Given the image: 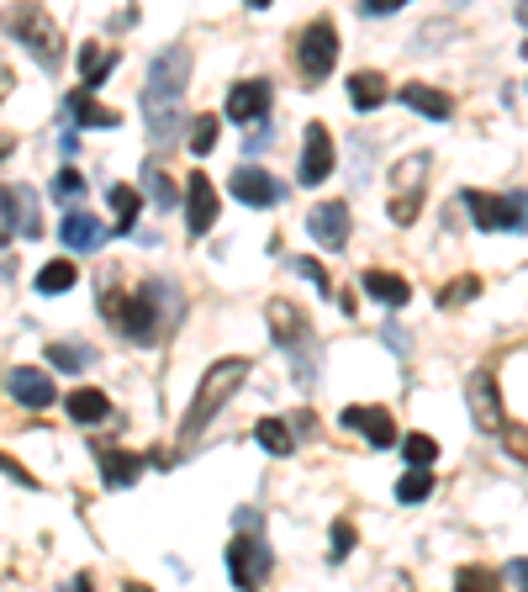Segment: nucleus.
<instances>
[{
    "instance_id": "nucleus-30",
    "label": "nucleus",
    "mask_w": 528,
    "mask_h": 592,
    "mask_svg": "<svg viewBox=\"0 0 528 592\" xmlns=\"http://www.w3.org/2000/svg\"><path fill=\"white\" fill-rule=\"evenodd\" d=\"M428 492H433V471L428 466H412L402 481H396V503H423Z\"/></svg>"
},
{
    "instance_id": "nucleus-15",
    "label": "nucleus",
    "mask_w": 528,
    "mask_h": 592,
    "mask_svg": "<svg viewBox=\"0 0 528 592\" xmlns=\"http://www.w3.org/2000/svg\"><path fill=\"white\" fill-rule=\"evenodd\" d=\"M307 233L323 249H344L349 244V207L344 201H317V207L307 212Z\"/></svg>"
},
{
    "instance_id": "nucleus-9",
    "label": "nucleus",
    "mask_w": 528,
    "mask_h": 592,
    "mask_svg": "<svg viewBox=\"0 0 528 592\" xmlns=\"http://www.w3.org/2000/svg\"><path fill=\"white\" fill-rule=\"evenodd\" d=\"M0 222H6L11 233H22V238H37V233H43V217H37V191H32V185H16V180L0 185Z\"/></svg>"
},
{
    "instance_id": "nucleus-37",
    "label": "nucleus",
    "mask_w": 528,
    "mask_h": 592,
    "mask_svg": "<svg viewBox=\"0 0 528 592\" xmlns=\"http://www.w3.org/2000/svg\"><path fill=\"white\" fill-rule=\"evenodd\" d=\"M349 550H354V524L349 518H333V561H344Z\"/></svg>"
},
{
    "instance_id": "nucleus-6",
    "label": "nucleus",
    "mask_w": 528,
    "mask_h": 592,
    "mask_svg": "<svg viewBox=\"0 0 528 592\" xmlns=\"http://www.w3.org/2000/svg\"><path fill=\"white\" fill-rule=\"evenodd\" d=\"M333 64H338V32H333V22L301 27V37H296V69L317 85V80H328V74H333Z\"/></svg>"
},
{
    "instance_id": "nucleus-23",
    "label": "nucleus",
    "mask_w": 528,
    "mask_h": 592,
    "mask_svg": "<svg viewBox=\"0 0 528 592\" xmlns=\"http://www.w3.org/2000/svg\"><path fill=\"white\" fill-rule=\"evenodd\" d=\"M64 111H69V117L80 122V127H117V111H111V106H96V101H90V85L69 90Z\"/></svg>"
},
{
    "instance_id": "nucleus-13",
    "label": "nucleus",
    "mask_w": 528,
    "mask_h": 592,
    "mask_svg": "<svg viewBox=\"0 0 528 592\" xmlns=\"http://www.w3.org/2000/svg\"><path fill=\"white\" fill-rule=\"evenodd\" d=\"M233 196L243 207H275L280 196H286V185H280L270 170H259V164H238L233 170Z\"/></svg>"
},
{
    "instance_id": "nucleus-12",
    "label": "nucleus",
    "mask_w": 528,
    "mask_h": 592,
    "mask_svg": "<svg viewBox=\"0 0 528 592\" xmlns=\"http://www.w3.org/2000/svg\"><path fill=\"white\" fill-rule=\"evenodd\" d=\"M333 175V133L323 122H312L307 127V143H301V170H296V180L301 185H323Z\"/></svg>"
},
{
    "instance_id": "nucleus-3",
    "label": "nucleus",
    "mask_w": 528,
    "mask_h": 592,
    "mask_svg": "<svg viewBox=\"0 0 528 592\" xmlns=\"http://www.w3.org/2000/svg\"><path fill=\"white\" fill-rule=\"evenodd\" d=\"M264 318H270L275 344L296 360L301 381H312V323H307V312H301L296 302H270V307H264Z\"/></svg>"
},
{
    "instance_id": "nucleus-42",
    "label": "nucleus",
    "mask_w": 528,
    "mask_h": 592,
    "mask_svg": "<svg viewBox=\"0 0 528 592\" xmlns=\"http://www.w3.org/2000/svg\"><path fill=\"white\" fill-rule=\"evenodd\" d=\"M502 577H507V582H523V587H528V561H507V566H502Z\"/></svg>"
},
{
    "instance_id": "nucleus-11",
    "label": "nucleus",
    "mask_w": 528,
    "mask_h": 592,
    "mask_svg": "<svg viewBox=\"0 0 528 592\" xmlns=\"http://www.w3.org/2000/svg\"><path fill=\"white\" fill-rule=\"evenodd\" d=\"M465 397H470V418H476V429L486 434H502V397H497V376L492 370H476V376L465 381Z\"/></svg>"
},
{
    "instance_id": "nucleus-40",
    "label": "nucleus",
    "mask_w": 528,
    "mask_h": 592,
    "mask_svg": "<svg viewBox=\"0 0 528 592\" xmlns=\"http://www.w3.org/2000/svg\"><path fill=\"white\" fill-rule=\"evenodd\" d=\"M296 270L307 275V281H317V291H328V286H333V281H328V270L317 265V259H296Z\"/></svg>"
},
{
    "instance_id": "nucleus-22",
    "label": "nucleus",
    "mask_w": 528,
    "mask_h": 592,
    "mask_svg": "<svg viewBox=\"0 0 528 592\" xmlns=\"http://www.w3.org/2000/svg\"><path fill=\"white\" fill-rule=\"evenodd\" d=\"M106 238V228L96 217H90L85 207H74V212H64V249H96Z\"/></svg>"
},
{
    "instance_id": "nucleus-27",
    "label": "nucleus",
    "mask_w": 528,
    "mask_h": 592,
    "mask_svg": "<svg viewBox=\"0 0 528 592\" xmlns=\"http://www.w3.org/2000/svg\"><path fill=\"white\" fill-rule=\"evenodd\" d=\"M74 281H80V270H74V259H48V265L37 270V291H43V296H64Z\"/></svg>"
},
{
    "instance_id": "nucleus-7",
    "label": "nucleus",
    "mask_w": 528,
    "mask_h": 592,
    "mask_svg": "<svg viewBox=\"0 0 528 592\" xmlns=\"http://www.w3.org/2000/svg\"><path fill=\"white\" fill-rule=\"evenodd\" d=\"M11 27H16V37H22V43L37 53V59H43L48 69L53 64H59L64 59V43H59V27H53L48 22V16L43 11H37V6H22V11H16L11 16Z\"/></svg>"
},
{
    "instance_id": "nucleus-45",
    "label": "nucleus",
    "mask_w": 528,
    "mask_h": 592,
    "mask_svg": "<svg viewBox=\"0 0 528 592\" xmlns=\"http://www.w3.org/2000/svg\"><path fill=\"white\" fill-rule=\"evenodd\" d=\"M523 53H528V43H523Z\"/></svg>"
},
{
    "instance_id": "nucleus-39",
    "label": "nucleus",
    "mask_w": 528,
    "mask_h": 592,
    "mask_svg": "<svg viewBox=\"0 0 528 592\" xmlns=\"http://www.w3.org/2000/svg\"><path fill=\"white\" fill-rule=\"evenodd\" d=\"M455 582H460V587H492V582H497V571H481V566H465V571H460V577H455Z\"/></svg>"
},
{
    "instance_id": "nucleus-31",
    "label": "nucleus",
    "mask_w": 528,
    "mask_h": 592,
    "mask_svg": "<svg viewBox=\"0 0 528 592\" xmlns=\"http://www.w3.org/2000/svg\"><path fill=\"white\" fill-rule=\"evenodd\" d=\"M143 185H148V196H154L159 207H180V191L169 185L164 170H154V164H143Z\"/></svg>"
},
{
    "instance_id": "nucleus-4",
    "label": "nucleus",
    "mask_w": 528,
    "mask_h": 592,
    "mask_svg": "<svg viewBox=\"0 0 528 592\" xmlns=\"http://www.w3.org/2000/svg\"><path fill=\"white\" fill-rule=\"evenodd\" d=\"M191 80V48L169 43L154 64H148V85H143V106H180V90Z\"/></svg>"
},
{
    "instance_id": "nucleus-21",
    "label": "nucleus",
    "mask_w": 528,
    "mask_h": 592,
    "mask_svg": "<svg viewBox=\"0 0 528 592\" xmlns=\"http://www.w3.org/2000/svg\"><path fill=\"white\" fill-rule=\"evenodd\" d=\"M402 106L423 111L428 122H449V111H455V101H449L444 90H433V85H402Z\"/></svg>"
},
{
    "instance_id": "nucleus-28",
    "label": "nucleus",
    "mask_w": 528,
    "mask_h": 592,
    "mask_svg": "<svg viewBox=\"0 0 528 592\" xmlns=\"http://www.w3.org/2000/svg\"><path fill=\"white\" fill-rule=\"evenodd\" d=\"M254 439L264 444L270 455H291V444H296V429L286 418H259V429H254Z\"/></svg>"
},
{
    "instance_id": "nucleus-25",
    "label": "nucleus",
    "mask_w": 528,
    "mask_h": 592,
    "mask_svg": "<svg viewBox=\"0 0 528 592\" xmlns=\"http://www.w3.org/2000/svg\"><path fill=\"white\" fill-rule=\"evenodd\" d=\"M143 476V455H127V450H106L101 455V481L106 487H132Z\"/></svg>"
},
{
    "instance_id": "nucleus-16",
    "label": "nucleus",
    "mask_w": 528,
    "mask_h": 592,
    "mask_svg": "<svg viewBox=\"0 0 528 592\" xmlns=\"http://www.w3.org/2000/svg\"><path fill=\"white\" fill-rule=\"evenodd\" d=\"M6 392L22 402V407H53V402H59V386H53L37 365H16L11 376H6Z\"/></svg>"
},
{
    "instance_id": "nucleus-43",
    "label": "nucleus",
    "mask_w": 528,
    "mask_h": 592,
    "mask_svg": "<svg viewBox=\"0 0 528 592\" xmlns=\"http://www.w3.org/2000/svg\"><path fill=\"white\" fill-rule=\"evenodd\" d=\"M518 22H523V27H528V0H523V6H518Z\"/></svg>"
},
{
    "instance_id": "nucleus-2",
    "label": "nucleus",
    "mask_w": 528,
    "mask_h": 592,
    "mask_svg": "<svg viewBox=\"0 0 528 592\" xmlns=\"http://www.w3.org/2000/svg\"><path fill=\"white\" fill-rule=\"evenodd\" d=\"M465 212L476 228L486 233H523L528 228V191H513V196H492V191H465Z\"/></svg>"
},
{
    "instance_id": "nucleus-20",
    "label": "nucleus",
    "mask_w": 528,
    "mask_h": 592,
    "mask_svg": "<svg viewBox=\"0 0 528 592\" xmlns=\"http://www.w3.org/2000/svg\"><path fill=\"white\" fill-rule=\"evenodd\" d=\"M365 291H370L381 307H407V302H412L407 275H391V270H365Z\"/></svg>"
},
{
    "instance_id": "nucleus-26",
    "label": "nucleus",
    "mask_w": 528,
    "mask_h": 592,
    "mask_svg": "<svg viewBox=\"0 0 528 592\" xmlns=\"http://www.w3.org/2000/svg\"><path fill=\"white\" fill-rule=\"evenodd\" d=\"M111 64H117V53H106L101 43H85L80 48V85H106V74H111Z\"/></svg>"
},
{
    "instance_id": "nucleus-34",
    "label": "nucleus",
    "mask_w": 528,
    "mask_h": 592,
    "mask_svg": "<svg viewBox=\"0 0 528 592\" xmlns=\"http://www.w3.org/2000/svg\"><path fill=\"white\" fill-rule=\"evenodd\" d=\"M217 133H222L217 117H191V148H196V154H212V148H217Z\"/></svg>"
},
{
    "instance_id": "nucleus-44",
    "label": "nucleus",
    "mask_w": 528,
    "mask_h": 592,
    "mask_svg": "<svg viewBox=\"0 0 528 592\" xmlns=\"http://www.w3.org/2000/svg\"><path fill=\"white\" fill-rule=\"evenodd\" d=\"M6 238H11V228H6V222H0V244H6Z\"/></svg>"
},
{
    "instance_id": "nucleus-19",
    "label": "nucleus",
    "mask_w": 528,
    "mask_h": 592,
    "mask_svg": "<svg viewBox=\"0 0 528 592\" xmlns=\"http://www.w3.org/2000/svg\"><path fill=\"white\" fill-rule=\"evenodd\" d=\"M64 407H69L74 423H85V429L111 418V402H106V392H96V386H74V392L64 397Z\"/></svg>"
},
{
    "instance_id": "nucleus-29",
    "label": "nucleus",
    "mask_w": 528,
    "mask_h": 592,
    "mask_svg": "<svg viewBox=\"0 0 528 592\" xmlns=\"http://www.w3.org/2000/svg\"><path fill=\"white\" fill-rule=\"evenodd\" d=\"M111 212H117V228L127 233L132 222H138V212H143V196L132 191V185H111Z\"/></svg>"
},
{
    "instance_id": "nucleus-38",
    "label": "nucleus",
    "mask_w": 528,
    "mask_h": 592,
    "mask_svg": "<svg viewBox=\"0 0 528 592\" xmlns=\"http://www.w3.org/2000/svg\"><path fill=\"white\" fill-rule=\"evenodd\" d=\"M502 439H507V450H513L523 466H528V429H518V423H502Z\"/></svg>"
},
{
    "instance_id": "nucleus-8",
    "label": "nucleus",
    "mask_w": 528,
    "mask_h": 592,
    "mask_svg": "<svg viewBox=\"0 0 528 592\" xmlns=\"http://www.w3.org/2000/svg\"><path fill=\"white\" fill-rule=\"evenodd\" d=\"M270 566H275V555H270V545H259L254 534H243V540L228 545V577H233V587H259L264 577H270Z\"/></svg>"
},
{
    "instance_id": "nucleus-24",
    "label": "nucleus",
    "mask_w": 528,
    "mask_h": 592,
    "mask_svg": "<svg viewBox=\"0 0 528 592\" xmlns=\"http://www.w3.org/2000/svg\"><path fill=\"white\" fill-rule=\"evenodd\" d=\"M386 96H391V85H386L375 69H360V74L349 80V101H354V111H375V106H386Z\"/></svg>"
},
{
    "instance_id": "nucleus-41",
    "label": "nucleus",
    "mask_w": 528,
    "mask_h": 592,
    "mask_svg": "<svg viewBox=\"0 0 528 592\" xmlns=\"http://www.w3.org/2000/svg\"><path fill=\"white\" fill-rule=\"evenodd\" d=\"M402 6H412V0H365L370 16H386V11H402Z\"/></svg>"
},
{
    "instance_id": "nucleus-35",
    "label": "nucleus",
    "mask_w": 528,
    "mask_h": 592,
    "mask_svg": "<svg viewBox=\"0 0 528 592\" xmlns=\"http://www.w3.org/2000/svg\"><path fill=\"white\" fill-rule=\"evenodd\" d=\"M476 291H481V281H476V275H460L455 286H444V291H439V307H465Z\"/></svg>"
},
{
    "instance_id": "nucleus-1",
    "label": "nucleus",
    "mask_w": 528,
    "mask_h": 592,
    "mask_svg": "<svg viewBox=\"0 0 528 592\" xmlns=\"http://www.w3.org/2000/svg\"><path fill=\"white\" fill-rule=\"evenodd\" d=\"M243 376H249V360H217L212 370L201 376V386H196V397H191V407H185V418H180V444H191V439H201V429L212 423L222 407L233 402V392L243 386Z\"/></svg>"
},
{
    "instance_id": "nucleus-5",
    "label": "nucleus",
    "mask_w": 528,
    "mask_h": 592,
    "mask_svg": "<svg viewBox=\"0 0 528 592\" xmlns=\"http://www.w3.org/2000/svg\"><path fill=\"white\" fill-rule=\"evenodd\" d=\"M101 312H111V318L122 323V333L132 344H154L159 339V312H154V291H132L127 302H117V296H106L101 291Z\"/></svg>"
},
{
    "instance_id": "nucleus-32",
    "label": "nucleus",
    "mask_w": 528,
    "mask_h": 592,
    "mask_svg": "<svg viewBox=\"0 0 528 592\" xmlns=\"http://www.w3.org/2000/svg\"><path fill=\"white\" fill-rule=\"evenodd\" d=\"M402 455H407V466H433V460H439V444H433V434H407Z\"/></svg>"
},
{
    "instance_id": "nucleus-36",
    "label": "nucleus",
    "mask_w": 528,
    "mask_h": 592,
    "mask_svg": "<svg viewBox=\"0 0 528 592\" xmlns=\"http://www.w3.org/2000/svg\"><path fill=\"white\" fill-rule=\"evenodd\" d=\"M80 191H85L80 170H59V175H53V196H59V201H80Z\"/></svg>"
},
{
    "instance_id": "nucleus-33",
    "label": "nucleus",
    "mask_w": 528,
    "mask_h": 592,
    "mask_svg": "<svg viewBox=\"0 0 528 592\" xmlns=\"http://www.w3.org/2000/svg\"><path fill=\"white\" fill-rule=\"evenodd\" d=\"M90 360V349H80V344H48V365H59L64 376H74Z\"/></svg>"
},
{
    "instance_id": "nucleus-17",
    "label": "nucleus",
    "mask_w": 528,
    "mask_h": 592,
    "mask_svg": "<svg viewBox=\"0 0 528 592\" xmlns=\"http://www.w3.org/2000/svg\"><path fill=\"white\" fill-rule=\"evenodd\" d=\"M344 429H354V434H365L375 450H391L396 444V423H391V413L386 407H344Z\"/></svg>"
},
{
    "instance_id": "nucleus-10",
    "label": "nucleus",
    "mask_w": 528,
    "mask_h": 592,
    "mask_svg": "<svg viewBox=\"0 0 528 592\" xmlns=\"http://www.w3.org/2000/svg\"><path fill=\"white\" fill-rule=\"evenodd\" d=\"M423 185H428V159L412 154L402 170H396V196H391V222H418V201H423Z\"/></svg>"
},
{
    "instance_id": "nucleus-14",
    "label": "nucleus",
    "mask_w": 528,
    "mask_h": 592,
    "mask_svg": "<svg viewBox=\"0 0 528 592\" xmlns=\"http://www.w3.org/2000/svg\"><path fill=\"white\" fill-rule=\"evenodd\" d=\"M217 222V191L212 180H206V170H191V185H185V228H191V238L212 233Z\"/></svg>"
},
{
    "instance_id": "nucleus-18",
    "label": "nucleus",
    "mask_w": 528,
    "mask_h": 592,
    "mask_svg": "<svg viewBox=\"0 0 528 592\" xmlns=\"http://www.w3.org/2000/svg\"><path fill=\"white\" fill-rule=\"evenodd\" d=\"M270 111V80H238L228 90V117L233 122H259Z\"/></svg>"
}]
</instances>
